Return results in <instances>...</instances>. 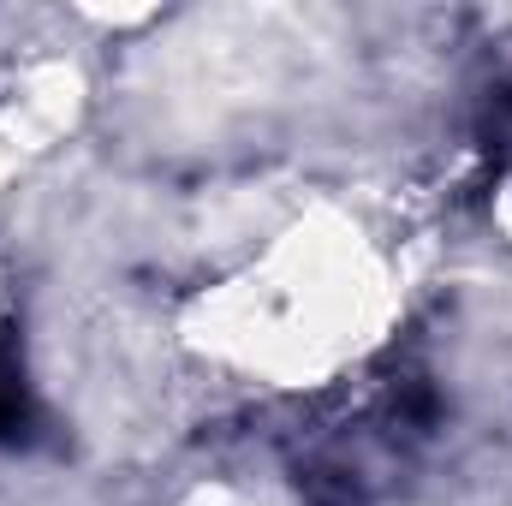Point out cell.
Masks as SVG:
<instances>
[{
  "label": "cell",
  "mask_w": 512,
  "mask_h": 506,
  "mask_svg": "<svg viewBox=\"0 0 512 506\" xmlns=\"http://www.w3.org/2000/svg\"><path fill=\"white\" fill-rule=\"evenodd\" d=\"M30 423V393H24V370L12 358V340H0V441L24 435Z\"/></svg>",
  "instance_id": "obj_1"
}]
</instances>
